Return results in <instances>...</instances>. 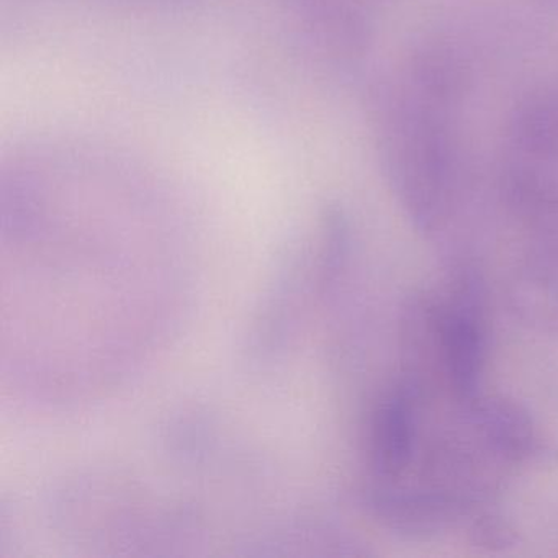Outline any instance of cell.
<instances>
[{"label": "cell", "mask_w": 558, "mask_h": 558, "mask_svg": "<svg viewBox=\"0 0 558 558\" xmlns=\"http://www.w3.org/2000/svg\"><path fill=\"white\" fill-rule=\"evenodd\" d=\"M442 123L427 112L407 119L395 158V184L414 227L433 233L446 220L453 194V155Z\"/></svg>", "instance_id": "obj_1"}, {"label": "cell", "mask_w": 558, "mask_h": 558, "mask_svg": "<svg viewBox=\"0 0 558 558\" xmlns=\"http://www.w3.org/2000/svg\"><path fill=\"white\" fill-rule=\"evenodd\" d=\"M440 361L457 398L475 401L485 361V325L475 282L465 279L436 319Z\"/></svg>", "instance_id": "obj_2"}, {"label": "cell", "mask_w": 558, "mask_h": 558, "mask_svg": "<svg viewBox=\"0 0 558 558\" xmlns=\"http://www.w3.org/2000/svg\"><path fill=\"white\" fill-rule=\"evenodd\" d=\"M416 390L403 381L375 411L371 459L375 475L397 480L410 469L416 439Z\"/></svg>", "instance_id": "obj_3"}, {"label": "cell", "mask_w": 558, "mask_h": 558, "mask_svg": "<svg viewBox=\"0 0 558 558\" xmlns=\"http://www.w3.org/2000/svg\"><path fill=\"white\" fill-rule=\"evenodd\" d=\"M472 420L486 446L509 463H537L551 456L535 433L534 420L508 397L476 398Z\"/></svg>", "instance_id": "obj_4"}, {"label": "cell", "mask_w": 558, "mask_h": 558, "mask_svg": "<svg viewBox=\"0 0 558 558\" xmlns=\"http://www.w3.org/2000/svg\"><path fill=\"white\" fill-rule=\"evenodd\" d=\"M375 518L397 534L429 538L442 534L462 518L463 505L456 496L439 492H391L372 496Z\"/></svg>", "instance_id": "obj_5"}, {"label": "cell", "mask_w": 558, "mask_h": 558, "mask_svg": "<svg viewBox=\"0 0 558 558\" xmlns=\"http://www.w3.org/2000/svg\"><path fill=\"white\" fill-rule=\"evenodd\" d=\"M512 126L519 148L538 158L558 159V89L529 96L515 110Z\"/></svg>", "instance_id": "obj_6"}, {"label": "cell", "mask_w": 558, "mask_h": 558, "mask_svg": "<svg viewBox=\"0 0 558 558\" xmlns=\"http://www.w3.org/2000/svg\"><path fill=\"white\" fill-rule=\"evenodd\" d=\"M515 318L542 335L558 336V282L541 274L519 276L508 290Z\"/></svg>", "instance_id": "obj_7"}, {"label": "cell", "mask_w": 558, "mask_h": 558, "mask_svg": "<svg viewBox=\"0 0 558 558\" xmlns=\"http://www.w3.org/2000/svg\"><path fill=\"white\" fill-rule=\"evenodd\" d=\"M469 538L475 547L489 551L511 550L521 542L514 525L495 514L476 518L470 525Z\"/></svg>", "instance_id": "obj_8"}]
</instances>
